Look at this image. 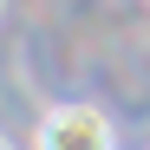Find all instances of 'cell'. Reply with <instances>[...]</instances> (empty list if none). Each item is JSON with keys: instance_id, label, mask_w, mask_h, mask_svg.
<instances>
[{"instance_id": "1", "label": "cell", "mask_w": 150, "mask_h": 150, "mask_svg": "<svg viewBox=\"0 0 150 150\" xmlns=\"http://www.w3.org/2000/svg\"><path fill=\"white\" fill-rule=\"evenodd\" d=\"M39 144L46 150H111L117 144V124L98 111V105H59V111H46Z\"/></svg>"}]
</instances>
